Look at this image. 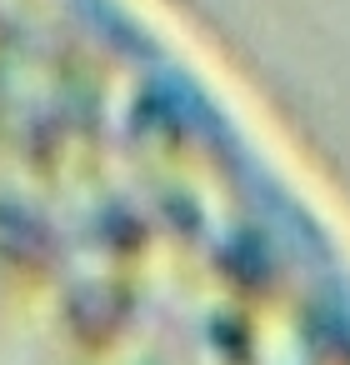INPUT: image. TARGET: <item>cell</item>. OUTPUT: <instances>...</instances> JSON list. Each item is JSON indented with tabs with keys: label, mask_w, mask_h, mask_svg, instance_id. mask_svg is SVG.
Returning a JSON list of instances; mask_svg holds the SVG:
<instances>
[{
	"label": "cell",
	"mask_w": 350,
	"mask_h": 365,
	"mask_svg": "<svg viewBox=\"0 0 350 365\" xmlns=\"http://www.w3.org/2000/svg\"><path fill=\"white\" fill-rule=\"evenodd\" d=\"M0 365H350V215L165 0H0Z\"/></svg>",
	"instance_id": "6da1fadb"
}]
</instances>
